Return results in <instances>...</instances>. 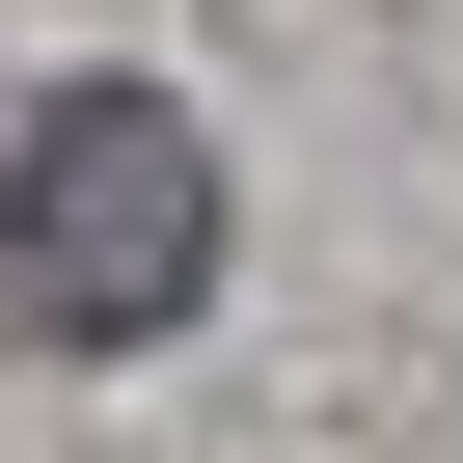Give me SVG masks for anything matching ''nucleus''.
Listing matches in <instances>:
<instances>
[{"mask_svg":"<svg viewBox=\"0 0 463 463\" xmlns=\"http://www.w3.org/2000/svg\"><path fill=\"white\" fill-rule=\"evenodd\" d=\"M0 300H28L55 354H137L218 300V137L164 82H55L28 137H0Z\"/></svg>","mask_w":463,"mask_h":463,"instance_id":"1","label":"nucleus"}]
</instances>
